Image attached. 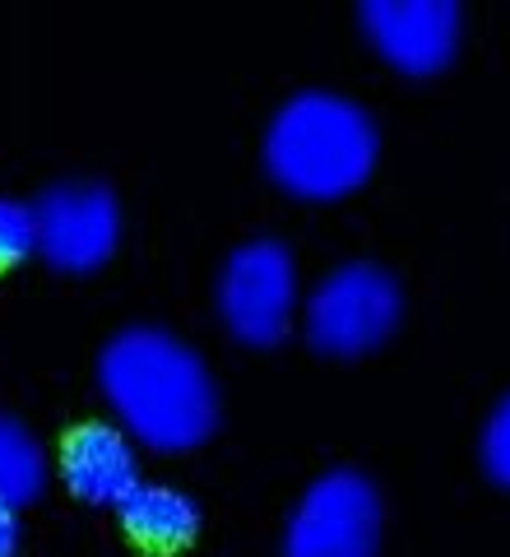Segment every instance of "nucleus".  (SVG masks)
Returning a JSON list of instances; mask_svg holds the SVG:
<instances>
[{
    "label": "nucleus",
    "mask_w": 510,
    "mask_h": 557,
    "mask_svg": "<svg viewBox=\"0 0 510 557\" xmlns=\"http://www.w3.org/2000/svg\"><path fill=\"white\" fill-rule=\"evenodd\" d=\"M98 386L121 432L163 456L204 446L219 428L214 376L200 354H190L167 330H121L98 358Z\"/></svg>",
    "instance_id": "obj_1"
},
{
    "label": "nucleus",
    "mask_w": 510,
    "mask_h": 557,
    "mask_svg": "<svg viewBox=\"0 0 510 557\" xmlns=\"http://www.w3.org/2000/svg\"><path fill=\"white\" fill-rule=\"evenodd\" d=\"M381 135L358 102L307 89L288 98L265 131L270 177L302 200H339L358 190L376 168Z\"/></svg>",
    "instance_id": "obj_2"
},
{
    "label": "nucleus",
    "mask_w": 510,
    "mask_h": 557,
    "mask_svg": "<svg viewBox=\"0 0 510 557\" xmlns=\"http://www.w3.org/2000/svg\"><path fill=\"white\" fill-rule=\"evenodd\" d=\"M399 284L395 274H385L381 265H339L334 274L321 278V288L307 298V339L311 348H321L329 358H362L381 348L399 325Z\"/></svg>",
    "instance_id": "obj_3"
},
{
    "label": "nucleus",
    "mask_w": 510,
    "mask_h": 557,
    "mask_svg": "<svg viewBox=\"0 0 510 557\" xmlns=\"http://www.w3.org/2000/svg\"><path fill=\"white\" fill-rule=\"evenodd\" d=\"M381 493L358 469H329L315 479L284 530V557H376Z\"/></svg>",
    "instance_id": "obj_4"
},
{
    "label": "nucleus",
    "mask_w": 510,
    "mask_h": 557,
    "mask_svg": "<svg viewBox=\"0 0 510 557\" xmlns=\"http://www.w3.org/2000/svg\"><path fill=\"white\" fill-rule=\"evenodd\" d=\"M219 317L241 344H284L297 317V265L284 242H246L219 274Z\"/></svg>",
    "instance_id": "obj_5"
},
{
    "label": "nucleus",
    "mask_w": 510,
    "mask_h": 557,
    "mask_svg": "<svg viewBox=\"0 0 510 557\" xmlns=\"http://www.w3.org/2000/svg\"><path fill=\"white\" fill-rule=\"evenodd\" d=\"M38 214V256L65 274H89L108 265L121 242V209L116 196L98 182H65L51 186L33 205Z\"/></svg>",
    "instance_id": "obj_6"
},
{
    "label": "nucleus",
    "mask_w": 510,
    "mask_h": 557,
    "mask_svg": "<svg viewBox=\"0 0 510 557\" xmlns=\"http://www.w3.org/2000/svg\"><path fill=\"white\" fill-rule=\"evenodd\" d=\"M362 33L399 75H441L460 51L464 10L455 0H366L358 5Z\"/></svg>",
    "instance_id": "obj_7"
},
{
    "label": "nucleus",
    "mask_w": 510,
    "mask_h": 557,
    "mask_svg": "<svg viewBox=\"0 0 510 557\" xmlns=\"http://www.w3.org/2000/svg\"><path fill=\"white\" fill-rule=\"evenodd\" d=\"M61 479L89 507H121L145 479L135 465V446L112 423H84L61 446Z\"/></svg>",
    "instance_id": "obj_8"
},
{
    "label": "nucleus",
    "mask_w": 510,
    "mask_h": 557,
    "mask_svg": "<svg viewBox=\"0 0 510 557\" xmlns=\"http://www.w3.org/2000/svg\"><path fill=\"white\" fill-rule=\"evenodd\" d=\"M116 516L126 525V534L139 539L145 548H186L204 525L200 502L167 483H139L116 507Z\"/></svg>",
    "instance_id": "obj_9"
},
{
    "label": "nucleus",
    "mask_w": 510,
    "mask_h": 557,
    "mask_svg": "<svg viewBox=\"0 0 510 557\" xmlns=\"http://www.w3.org/2000/svg\"><path fill=\"white\" fill-rule=\"evenodd\" d=\"M47 487V456L38 437L20 423V418L0 413V502L5 507H28Z\"/></svg>",
    "instance_id": "obj_10"
},
{
    "label": "nucleus",
    "mask_w": 510,
    "mask_h": 557,
    "mask_svg": "<svg viewBox=\"0 0 510 557\" xmlns=\"http://www.w3.org/2000/svg\"><path fill=\"white\" fill-rule=\"evenodd\" d=\"M38 251V214L24 200L0 196V270L20 265Z\"/></svg>",
    "instance_id": "obj_11"
},
{
    "label": "nucleus",
    "mask_w": 510,
    "mask_h": 557,
    "mask_svg": "<svg viewBox=\"0 0 510 557\" xmlns=\"http://www.w3.org/2000/svg\"><path fill=\"white\" fill-rule=\"evenodd\" d=\"M483 469L492 474V483L510 487V395L492 409L483 428Z\"/></svg>",
    "instance_id": "obj_12"
},
{
    "label": "nucleus",
    "mask_w": 510,
    "mask_h": 557,
    "mask_svg": "<svg viewBox=\"0 0 510 557\" xmlns=\"http://www.w3.org/2000/svg\"><path fill=\"white\" fill-rule=\"evenodd\" d=\"M0 557H20V511L0 502Z\"/></svg>",
    "instance_id": "obj_13"
}]
</instances>
